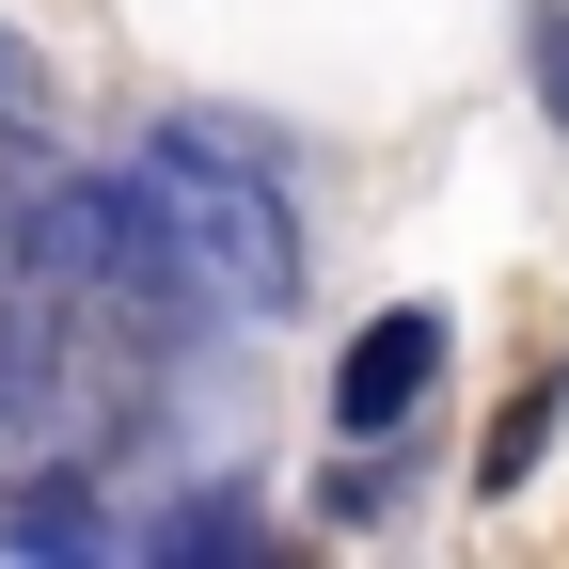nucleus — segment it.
<instances>
[{
  "mask_svg": "<svg viewBox=\"0 0 569 569\" xmlns=\"http://www.w3.org/2000/svg\"><path fill=\"white\" fill-rule=\"evenodd\" d=\"M522 32H538V96H553V127H569V0H538Z\"/></svg>",
  "mask_w": 569,
  "mask_h": 569,
  "instance_id": "6",
  "label": "nucleus"
},
{
  "mask_svg": "<svg viewBox=\"0 0 569 569\" xmlns=\"http://www.w3.org/2000/svg\"><path fill=\"white\" fill-rule=\"evenodd\" d=\"M17 111H32V48L0 32V127H17Z\"/></svg>",
  "mask_w": 569,
  "mask_h": 569,
  "instance_id": "7",
  "label": "nucleus"
},
{
  "mask_svg": "<svg viewBox=\"0 0 569 569\" xmlns=\"http://www.w3.org/2000/svg\"><path fill=\"white\" fill-rule=\"evenodd\" d=\"M538 443H553V365H538V380L507 396V427H490V459H475V475H490V490H507V475H522Z\"/></svg>",
  "mask_w": 569,
  "mask_h": 569,
  "instance_id": "4",
  "label": "nucleus"
},
{
  "mask_svg": "<svg viewBox=\"0 0 569 569\" xmlns=\"http://www.w3.org/2000/svg\"><path fill=\"white\" fill-rule=\"evenodd\" d=\"M32 332V222H17V142H0V365Z\"/></svg>",
  "mask_w": 569,
  "mask_h": 569,
  "instance_id": "3",
  "label": "nucleus"
},
{
  "mask_svg": "<svg viewBox=\"0 0 569 569\" xmlns=\"http://www.w3.org/2000/svg\"><path fill=\"white\" fill-rule=\"evenodd\" d=\"M127 174H142V206H159V253L190 284V317H301V206L269 190V159L238 127L174 111Z\"/></svg>",
  "mask_w": 569,
  "mask_h": 569,
  "instance_id": "1",
  "label": "nucleus"
},
{
  "mask_svg": "<svg viewBox=\"0 0 569 569\" xmlns=\"http://www.w3.org/2000/svg\"><path fill=\"white\" fill-rule=\"evenodd\" d=\"M427 380H443V301L365 317V348L332 365V443H396V427L427 411Z\"/></svg>",
  "mask_w": 569,
  "mask_h": 569,
  "instance_id": "2",
  "label": "nucleus"
},
{
  "mask_svg": "<svg viewBox=\"0 0 569 569\" xmlns=\"http://www.w3.org/2000/svg\"><path fill=\"white\" fill-rule=\"evenodd\" d=\"M142 553H253V507H174V522H142Z\"/></svg>",
  "mask_w": 569,
  "mask_h": 569,
  "instance_id": "5",
  "label": "nucleus"
}]
</instances>
